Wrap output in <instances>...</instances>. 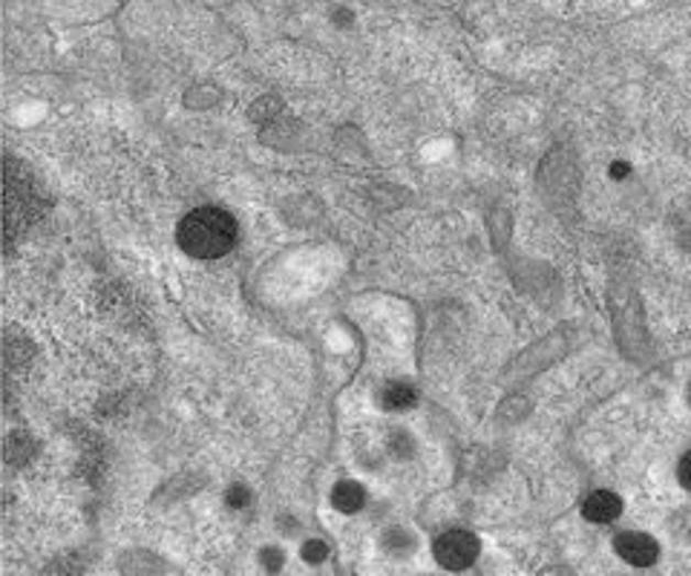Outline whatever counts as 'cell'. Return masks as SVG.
Returning a JSON list of instances; mask_svg holds the SVG:
<instances>
[{"mask_svg":"<svg viewBox=\"0 0 691 576\" xmlns=\"http://www.w3.org/2000/svg\"><path fill=\"white\" fill-rule=\"evenodd\" d=\"M176 240L182 251L194 260H217V257H226L237 242V219L226 208L202 205L182 219Z\"/></svg>","mask_w":691,"mask_h":576,"instance_id":"cell-1","label":"cell"},{"mask_svg":"<svg viewBox=\"0 0 691 576\" xmlns=\"http://www.w3.org/2000/svg\"><path fill=\"white\" fill-rule=\"evenodd\" d=\"M438 565L450 570H464L479 559V540L470 531H443L432 545Z\"/></svg>","mask_w":691,"mask_h":576,"instance_id":"cell-2","label":"cell"},{"mask_svg":"<svg viewBox=\"0 0 691 576\" xmlns=\"http://www.w3.org/2000/svg\"><path fill=\"white\" fill-rule=\"evenodd\" d=\"M614 547L616 554H619V559H625L628 565H634V568L654 565V562H657V554H660L657 542H654L651 536H646V533H623V536H616Z\"/></svg>","mask_w":691,"mask_h":576,"instance_id":"cell-3","label":"cell"},{"mask_svg":"<svg viewBox=\"0 0 691 576\" xmlns=\"http://www.w3.org/2000/svg\"><path fill=\"white\" fill-rule=\"evenodd\" d=\"M582 513H585L588 522L608 524V522H614L619 513H623V502H619V496L616 493L600 490V493H594L591 499H588L585 508H582Z\"/></svg>","mask_w":691,"mask_h":576,"instance_id":"cell-4","label":"cell"},{"mask_svg":"<svg viewBox=\"0 0 691 576\" xmlns=\"http://www.w3.org/2000/svg\"><path fill=\"white\" fill-rule=\"evenodd\" d=\"M366 502V493L358 481H340L331 493V504L340 510V513H358Z\"/></svg>","mask_w":691,"mask_h":576,"instance_id":"cell-5","label":"cell"},{"mask_svg":"<svg viewBox=\"0 0 691 576\" xmlns=\"http://www.w3.org/2000/svg\"><path fill=\"white\" fill-rule=\"evenodd\" d=\"M415 390L409 383H390L384 390V406L386 410H409L415 404Z\"/></svg>","mask_w":691,"mask_h":576,"instance_id":"cell-6","label":"cell"},{"mask_svg":"<svg viewBox=\"0 0 691 576\" xmlns=\"http://www.w3.org/2000/svg\"><path fill=\"white\" fill-rule=\"evenodd\" d=\"M384 545L390 547L392 554H404V551H409V547L415 545L413 536L406 531H401V528H392V531H386L384 536Z\"/></svg>","mask_w":691,"mask_h":576,"instance_id":"cell-7","label":"cell"},{"mask_svg":"<svg viewBox=\"0 0 691 576\" xmlns=\"http://www.w3.org/2000/svg\"><path fill=\"white\" fill-rule=\"evenodd\" d=\"M226 502H228V508H233V510H242V508H249V502H251V493H249V487H242V485H233L231 490H228V496H226Z\"/></svg>","mask_w":691,"mask_h":576,"instance_id":"cell-8","label":"cell"},{"mask_svg":"<svg viewBox=\"0 0 691 576\" xmlns=\"http://www.w3.org/2000/svg\"><path fill=\"white\" fill-rule=\"evenodd\" d=\"M326 556H329V547H326L323 542H306V545H303V559L323 562Z\"/></svg>","mask_w":691,"mask_h":576,"instance_id":"cell-9","label":"cell"},{"mask_svg":"<svg viewBox=\"0 0 691 576\" xmlns=\"http://www.w3.org/2000/svg\"><path fill=\"white\" fill-rule=\"evenodd\" d=\"M263 562H265V568H268V570L283 568V551H279V547H265Z\"/></svg>","mask_w":691,"mask_h":576,"instance_id":"cell-10","label":"cell"},{"mask_svg":"<svg viewBox=\"0 0 691 576\" xmlns=\"http://www.w3.org/2000/svg\"><path fill=\"white\" fill-rule=\"evenodd\" d=\"M677 476H680V485L691 490V449L680 458V467H677Z\"/></svg>","mask_w":691,"mask_h":576,"instance_id":"cell-11","label":"cell"},{"mask_svg":"<svg viewBox=\"0 0 691 576\" xmlns=\"http://www.w3.org/2000/svg\"><path fill=\"white\" fill-rule=\"evenodd\" d=\"M689 401H691V387H689Z\"/></svg>","mask_w":691,"mask_h":576,"instance_id":"cell-12","label":"cell"}]
</instances>
